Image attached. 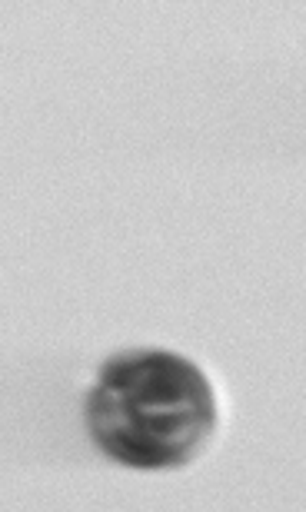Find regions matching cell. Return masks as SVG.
Listing matches in <instances>:
<instances>
[{
    "instance_id": "1",
    "label": "cell",
    "mask_w": 306,
    "mask_h": 512,
    "mask_svg": "<svg viewBox=\"0 0 306 512\" xmlns=\"http://www.w3.org/2000/svg\"><path fill=\"white\" fill-rule=\"evenodd\" d=\"M94 446L114 463L167 473L193 463L217 433L220 403L190 356L163 346L110 353L84 399Z\"/></svg>"
}]
</instances>
